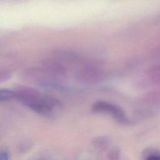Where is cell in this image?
Returning a JSON list of instances; mask_svg holds the SVG:
<instances>
[{"mask_svg": "<svg viewBox=\"0 0 160 160\" xmlns=\"http://www.w3.org/2000/svg\"><path fill=\"white\" fill-rule=\"evenodd\" d=\"M16 93L15 91L9 89L0 88V101L10 100L16 98Z\"/></svg>", "mask_w": 160, "mask_h": 160, "instance_id": "277c9868", "label": "cell"}, {"mask_svg": "<svg viewBox=\"0 0 160 160\" xmlns=\"http://www.w3.org/2000/svg\"><path fill=\"white\" fill-rule=\"evenodd\" d=\"M16 98L36 113L47 117L54 116L60 108L59 102L55 99L41 95L31 89H24L16 91Z\"/></svg>", "mask_w": 160, "mask_h": 160, "instance_id": "6da1fadb", "label": "cell"}, {"mask_svg": "<svg viewBox=\"0 0 160 160\" xmlns=\"http://www.w3.org/2000/svg\"><path fill=\"white\" fill-rule=\"evenodd\" d=\"M146 160H160V154H154L149 156Z\"/></svg>", "mask_w": 160, "mask_h": 160, "instance_id": "52a82bcc", "label": "cell"}, {"mask_svg": "<svg viewBox=\"0 0 160 160\" xmlns=\"http://www.w3.org/2000/svg\"><path fill=\"white\" fill-rule=\"evenodd\" d=\"M77 78L83 82H96L103 80L105 78V72L98 66L87 64L81 67L77 72Z\"/></svg>", "mask_w": 160, "mask_h": 160, "instance_id": "7a4b0ae2", "label": "cell"}, {"mask_svg": "<svg viewBox=\"0 0 160 160\" xmlns=\"http://www.w3.org/2000/svg\"><path fill=\"white\" fill-rule=\"evenodd\" d=\"M94 109L98 111H106L113 114L118 119L123 121L125 118L123 112L118 107L106 102H98L94 106Z\"/></svg>", "mask_w": 160, "mask_h": 160, "instance_id": "3957f363", "label": "cell"}, {"mask_svg": "<svg viewBox=\"0 0 160 160\" xmlns=\"http://www.w3.org/2000/svg\"><path fill=\"white\" fill-rule=\"evenodd\" d=\"M149 74L151 80L160 83V66H156L152 68L149 70Z\"/></svg>", "mask_w": 160, "mask_h": 160, "instance_id": "5b68a950", "label": "cell"}, {"mask_svg": "<svg viewBox=\"0 0 160 160\" xmlns=\"http://www.w3.org/2000/svg\"><path fill=\"white\" fill-rule=\"evenodd\" d=\"M37 160H42V159H37Z\"/></svg>", "mask_w": 160, "mask_h": 160, "instance_id": "ba28073f", "label": "cell"}, {"mask_svg": "<svg viewBox=\"0 0 160 160\" xmlns=\"http://www.w3.org/2000/svg\"><path fill=\"white\" fill-rule=\"evenodd\" d=\"M9 154L7 151H0V160H9Z\"/></svg>", "mask_w": 160, "mask_h": 160, "instance_id": "8992f818", "label": "cell"}]
</instances>
